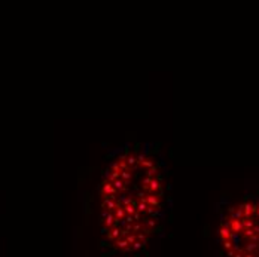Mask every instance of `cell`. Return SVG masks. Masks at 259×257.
Masks as SVG:
<instances>
[{
	"instance_id": "obj_1",
	"label": "cell",
	"mask_w": 259,
	"mask_h": 257,
	"mask_svg": "<svg viewBox=\"0 0 259 257\" xmlns=\"http://www.w3.org/2000/svg\"><path fill=\"white\" fill-rule=\"evenodd\" d=\"M103 207L107 208V210H113V208H116V207H118V205H116L113 201H112V199L106 198V199H104V202H103Z\"/></svg>"
},
{
	"instance_id": "obj_2",
	"label": "cell",
	"mask_w": 259,
	"mask_h": 257,
	"mask_svg": "<svg viewBox=\"0 0 259 257\" xmlns=\"http://www.w3.org/2000/svg\"><path fill=\"white\" fill-rule=\"evenodd\" d=\"M113 187L116 190H125V186H124L122 180H115V181H113Z\"/></svg>"
},
{
	"instance_id": "obj_3",
	"label": "cell",
	"mask_w": 259,
	"mask_h": 257,
	"mask_svg": "<svg viewBox=\"0 0 259 257\" xmlns=\"http://www.w3.org/2000/svg\"><path fill=\"white\" fill-rule=\"evenodd\" d=\"M144 202H148V204H151V205H153V207H158V204H159V202H158V199H157V198H155V196H151V195H149V196H148V198H146V199H144Z\"/></svg>"
},
{
	"instance_id": "obj_4",
	"label": "cell",
	"mask_w": 259,
	"mask_h": 257,
	"mask_svg": "<svg viewBox=\"0 0 259 257\" xmlns=\"http://www.w3.org/2000/svg\"><path fill=\"white\" fill-rule=\"evenodd\" d=\"M121 177H122V180H127V181H130V180H131V173H130L128 169H125V171H121V174H119Z\"/></svg>"
},
{
	"instance_id": "obj_5",
	"label": "cell",
	"mask_w": 259,
	"mask_h": 257,
	"mask_svg": "<svg viewBox=\"0 0 259 257\" xmlns=\"http://www.w3.org/2000/svg\"><path fill=\"white\" fill-rule=\"evenodd\" d=\"M113 220H116L112 214H107V220H106V227H109V226H112L113 225Z\"/></svg>"
},
{
	"instance_id": "obj_6",
	"label": "cell",
	"mask_w": 259,
	"mask_h": 257,
	"mask_svg": "<svg viewBox=\"0 0 259 257\" xmlns=\"http://www.w3.org/2000/svg\"><path fill=\"white\" fill-rule=\"evenodd\" d=\"M136 162H137L136 156H130V158H128V161H127V165H133V164H136Z\"/></svg>"
},
{
	"instance_id": "obj_7",
	"label": "cell",
	"mask_w": 259,
	"mask_h": 257,
	"mask_svg": "<svg viewBox=\"0 0 259 257\" xmlns=\"http://www.w3.org/2000/svg\"><path fill=\"white\" fill-rule=\"evenodd\" d=\"M137 208H139V211H144V208H146V202H140L139 205H137Z\"/></svg>"
}]
</instances>
